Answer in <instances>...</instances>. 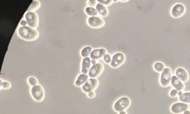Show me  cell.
<instances>
[{
    "mask_svg": "<svg viewBox=\"0 0 190 114\" xmlns=\"http://www.w3.org/2000/svg\"><path fill=\"white\" fill-rule=\"evenodd\" d=\"M18 33L21 38L27 40H34L38 35L36 30L27 26H23L19 28Z\"/></svg>",
    "mask_w": 190,
    "mask_h": 114,
    "instance_id": "obj_1",
    "label": "cell"
},
{
    "mask_svg": "<svg viewBox=\"0 0 190 114\" xmlns=\"http://www.w3.org/2000/svg\"><path fill=\"white\" fill-rule=\"evenodd\" d=\"M130 103V100L128 98L122 97L115 102L114 106V108L117 112L123 111L129 107Z\"/></svg>",
    "mask_w": 190,
    "mask_h": 114,
    "instance_id": "obj_2",
    "label": "cell"
},
{
    "mask_svg": "<svg viewBox=\"0 0 190 114\" xmlns=\"http://www.w3.org/2000/svg\"><path fill=\"white\" fill-rule=\"evenodd\" d=\"M171 80V71L168 68L165 69L161 74V86L164 87L169 86Z\"/></svg>",
    "mask_w": 190,
    "mask_h": 114,
    "instance_id": "obj_3",
    "label": "cell"
},
{
    "mask_svg": "<svg viewBox=\"0 0 190 114\" xmlns=\"http://www.w3.org/2000/svg\"><path fill=\"white\" fill-rule=\"evenodd\" d=\"M98 86V82L95 78H91L83 85L82 89L83 91L86 93L93 91L97 88Z\"/></svg>",
    "mask_w": 190,
    "mask_h": 114,
    "instance_id": "obj_4",
    "label": "cell"
},
{
    "mask_svg": "<svg viewBox=\"0 0 190 114\" xmlns=\"http://www.w3.org/2000/svg\"><path fill=\"white\" fill-rule=\"evenodd\" d=\"M189 108L188 104L184 103H177L172 105L170 110L172 113L179 114L184 113Z\"/></svg>",
    "mask_w": 190,
    "mask_h": 114,
    "instance_id": "obj_5",
    "label": "cell"
},
{
    "mask_svg": "<svg viewBox=\"0 0 190 114\" xmlns=\"http://www.w3.org/2000/svg\"><path fill=\"white\" fill-rule=\"evenodd\" d=\"M31 93L33 97L36 101H40L43 99V90L40 85H35L32 87Z\"/></svg>",
    "mask_w": 190,
    "mask_h": 114,
    "instance_id": "obj_6",
    "label": "cell"
},
{
    "mask_svg": "<svg viewBox=\"0 0 190 114\" xmlns=\"http://www.w3.org/2000/svg\"><path fill=\"white\" fill-rule=\"evenodd\" d=\"M103 66L100 63H97L94 65L90 69L89 76L91 78L98 77L101 74L103 70Z\"/></svg>",
    "mask_w": 190,
    "mask_h": 114,
    "instance_id": "obj_7",
    "label": "cell"
},
{
    "mask_svg": "<svg viewBox=\"0 0 190 114\" xmlns=\"http://www.w3.org/2000/svg\"><path fill=\"white\" fill-rule=\"evenodd\" d=\"M25 18L28 26L32 28H36L37 25V18L34 12L29 11L25 15Z\"/></svg>",
    "mask_w": 190,
    "mask_h": 114,
    "instance_id": "obj_8",
    "label": "cell"
},
{
    "mask_svg": "<svg viewBox=\"0 0 190 114\" xmlns=\"http://www.w3.org/2000/svg\"><path fill=\"white\" fill-rule=\"evenodd\" d=\"M125 60V57L121 53L115 54L113 57L111 65L112 67L117 68L121 65Z\"/></svg>",
    "mask_w": 190,
    "mask_h": 114,
    "instance_id": "obj_9",
    "label": "cell"
},
{
    "mask_svg": "<svg viewBox=\"0 0 190 114\" xmlns=\"http://www.w3.org/2000/svg\"><path fill=\"white\" fill-rule=\"evenodd\" d=\"M89 25L91 27L98 28L102 27L104 24V21L100 18L96 17H92L88 19Z\"/></svg>",
    "mask_w": 190,
    "mask_h": 114,
    "instance_id": "obj_10",
    "label": "cell"
},
{
    "mask_svg": "<svg viewBox=\"0 0 190 114\" xmlns=\"http://www.w3.org/2000/svg\"><path fill=\"white\" fill-rule=\"evenodd\" d=\"M171 83L172 86L178 91H182L184 88V85L180 80L176 76H173L171 78Z\"/></svg>",
    "mask_w": 190,
    "mask_h": 114,
    "instance_id": "obj_11",
    "label": "cell"
},
{
    "mask_svg": "<svg viewBox=\"0 0 190 114\" xmlns=\"http://www.w3.org/2000/svg\"><path fill=\"white\" fill-rule=\"evenodd\" d=\"M184 8L183 5L179 4L175 5L172 10V14L175 18H178L183 15Z\"/></svg>",
    "mask_w": 190,
    "mask_h": 114,
    "instance_id": "obj_12",
    "label": "cell"
},
{
    "mask_svg": "<svg viewBox=\"0 0 190 114\" xmlns=\"http://www.w3.org/2000/svg\"><path fill=\"white\" fill-rule=\"evenodd\" d=\"M106 50L103 49L94 50L91 53L90 57L93 60L100 59L106 54Z\"/></svg>",
    "mask_w": 190,
    "mask_h": 114,
    "instance_id": "obj_13",
    "label": "cell"
},
{
    "mask_svg": "<svg viewBox=\"0 0 190 114\" xmlns=\"http://www.w3.org/2000/svg\"><path fill=\"white\" fill-rule=\"evenodd\" d=\"M176 74L179 79L183 82H186L188 80V75L186 71L182 68L177 69L176 72Z\"/></svg>",
    "mask_w": 190,
    "mask_h": 114,
    "instance_id": "obj_14",
    "label": "cell"
},
{
    "mask_svg": "<svg viewBox=\"0 0 190 114\" xmlns=\"http://www.w3.org/2000/svg\"><path fill=\"white\" fill-rule=\"evenodd\" d=\"M91 61L90 58L88 57H85L83 59L82 63V72L83 74H86L87 73L89 70L91 66Z\"/></svg>",
    "mask_w": 190,
    "mask_h": 114,
    "instance_id": "obj_15",
    "label": "cell"
},
{
    "mask_svg": "<svg viewBox=\"0 0 190 114\" xmlns=\"http://www.w3.org/2000/svg\"><path fill=\"white\" fill-rule=\"evenodd\" d=\"M88 76L87 75L83 74L80 75L76 82V85L77 87L81 86L88 81Z\"/></svg>",
    "mask_w": 190,
    "mask_h": 114,
    "instance_id": "obj_16",
    "label": "cell"
},
{
    "mask_svg": "<svg viewBox=\"0 0 190 114\" xmlns=\"http://www.w3.org/2000/svg\"><path fill=\"white\" fill-rule=\"evenodd\" d=\"M96 8L97 11L100 15L103 16H106L107 15L108 12L106 8L102 3H98L96 6Z\"/></svg>",
    "mask_w": 190,
    "mask_h": 114,
    "instance_id": "obj_17",
    "label": "cell"
},
{
    "mask_svg": "<svg viewBox=\"0 0 190 114\" xmlns=\"http://www.w3.org/2000/svg\"><path fill=\"white\" fill-rule=\"evenodd\" d=\"M179 100L181 102L190 104V92H184L179 97Z\"/></svg>",
    "mask_w": 190,
    "mask_h": 114,
    "instance_id": "obj_18",
    "label": "cell"
},
{
    "mask_svg": "<svg viewBox=\"0 0 190 114\" xmlns=\"http://www.w3.org/2000/svg\"><path fill=\"white\" fill-rule=\"evenodd\" d=\"M86 11L87 14L89 15L94 16V17L97 15L98 14L97 10L93 7H87L86 8Z\"/></svg>",
    "mask_w": 190,
    "mask_h": 114,
    "instance_id": "obj_19",
    "label": "cell"
},
{
    "mask_svg": "<svg viewBox=\"0 0 190 114\" xmlns=\"http://www.w3.org/2000/svg\"><path fill=\"white\" fill-rule=\"evenodd\" d=\"M92 51V48L90 47H85L81 51V56L84 57H87L89 56Z\"/></svg>",
    "mask_w": 190,
    "mask_h": 114,
    "instance_id": "obj_20",
    "label": "cell"
},
{
    "mask_svg": "<svg viewBox=\"0 0 190 114\" xmlns=\"http://www.w3.org/2000/svg\"><path fill=\"white\" fill-rule=\"evenodd\" d=\"M154 68L157 72H161L164 70L165 66L163 64L159 62V63H156L154 65Z\"/></svg>",
    "mask_w": 190,
    "mask_h": 114,
    "instance_id": "obj_21",
    "label": "cell"
},
{
    "mask_svg": "<svg viewBox=\"0 0 190 114\" xmlns=\"http://www.w3.org/2000/svg\"><path fill=\"white\" fill-rule=\"evenodd\" d=\"M39 5L40 4H39V3L38 1H33L31 5H30L29 8H28L27 11L36 9L39 7Z\"/></svg>",
    "mask_w": 190,
    "mask_h": 114,
    "instance_id": "obj_22",
    "label": "cell"
},
{
    "mask_svg": "<svg viewBox=\"0 0 190 114\" xmlns=\"http://www.w3.org/2000/svg\"><path fill=\"white\" fill-rule=\"evenodd\" d=\"M29 83L30 85L32 86H35L36 85L37 81L36 79L33 77H31L29 78Z\"/></svg>",
    "mask_w": 190,
    "mask_h": 114,
    "instance_id": "obj_23",
    "label": "cell"
},
{
    "mask_svg": "<svg viewBox=\"0 0 190 114\" xmlns=\"http://www.w3.org/2000/svg\"><path fill=\"white\" fill-rule=\"evenodd\" d=\"M103 59L104 61L107 63H109L111 61V57L108 54H106L104 55Z\"/></svg>",
    "mask_w": 190,
    "mask_h": 114,
    "instance_id": "obj_24",
    "label": "cell"
},
{
    "mask_svg": "<svg viewBox=\"0 0 190 114\" xmlns=\"http://www.w3.org/2000/svg\"><path fill=\"white\" fill-rule=\"evenodd\" d=\"M98 1L101 3H102V4L107 5V6L108 5H111L112 2V1H111V0H107V1H104V0H98Z\"/></svg>",
    "mask_w": 190,
    "mask_h": 114,
    "instance_id": "obj_25",
    "label": "cell"
},
{
    "mask_svg": "<svg viewBox=\"0 0 190 114\" xmlns=\"http://www.w3.org/2000/svg\"><path fill=\"white\" fill-rule=\"evenodd\" d=\"M177 93H178V91L176 89L172 90L170 92V97L172 98L176 97L177 95Z\"/></svg>",
    "mask_w": 190,
    "mask_h": 114,
    "instance_id": "obj_26",
    "label": "cell"
},
{
    "mask_svg": "<svg viewBox=\"0 0 190 114\" xmlns=\"http://www.w3.org/2000/svg\"><path fill=\"white\" fill-rule=\"evenodd\" d=\"M1 86H2L3 88L7 89L10 88V85L7 82L5 81L1 84Z\"/></svg>",
    "mask_w": 190,
    "mask_h": 114,
    "instance_id": "obj_27",
    "label": "cell"
},
{
    "mask_svg": "<svg viewBox=\"0 0 190 114\" xmlns=\"http://www.w3.org/2000/svg\"><path fill=\"white\" fill-rule=\"evenodd\" d=\"M95 92L93 91L91 92H88V96L91 99H93L95 97Z\"/></svg>",
    "mask_w": 190,
    "mask_h": 114,
    "instance_id": "obj_28",
    "label": "cell"
},
{
    "mask_svg": "<svg viewBox=\"0 0 190 114\" xmlns=\"http://www.w3.org/2000/svg\"><path fill=\"white\" fill-rule=\"evenodd\" d=\"M96 3V2L95 0H90V1H89L88 3L90 6L93 7L95 6Z\"/></svg>",
    "mask_w": 190,
    "mask_h": 114,
    "instance_id": "obj_29",
    "label": "cell"
},
{
    "mask_svg": "<svg viewBox=\"0 0 190 114\" xmlns=\"http://www.w3.org/2000/svg\"><path fill=\"white\" fill-rule=\"evenodd\" d=\"M20 24L21 25H22V26H25L26 25V24H27V22H26L25 21L22 20L21 21Z\"/></svg>",
    "mask_w": 190,
    "mask_h": 114,
    "instance_id": "obj_30",
    "label": "cell"
},
{
    "mask_svg": "<svg viewBox=\"0 0 190 114\" xmlns=\"http://www.w3.org/2000/svg\"><path fill=\"white\" fill-rule=\"evenodd\" d=\"M91 63L94 65H95L96 63V61L95 60H92L91 61Z\"/></svg>",
    "mask_w": 190,
    "mask_h": 114,
    "instance_id": "obj_31",
    "label": "cell"
},
{
    "mask_svg": "<svg viewBox=\"0 0 190 114\" xmlns=\"http://www.w3.org/2000/svg\"><path fill=\"white\" fill-rule=\"evenodd\" d=\"M183 94V92L182 91H178V93H177V94L179 96H180L181 95H182Z\"/></svg>",
    "mask_w": 190,
    "mask_h": 114,
    "instance_id": "obj_32",
    "label": "cell"
},
{
    "mask_svg": "<svg viewBox=\"0 0 190 114\" xmlns=\"http://www.w3.org/2000/svg\"><path fill=\"white\" fill-rule=\"evenodd\" d=\"M184 114H190V112L189 110H186V111L184 112Z\"/></svg>",
    "mask_w": 190,
    "mask_h": 114,
    "instance_id": "obj_33",
    "label": "cell"
},
{
    "mask_svg": "<svg viewBox=\"0 0 190 114\" xmlns=\"http://www.w3.org/2000/svg\"><path fill=\"white\" fill-rule=\"evenodd\" d=\"M119 114H127V113H126V112L123 111L119 112Z\"/></svg>",
    "mask_w": 190,
    "mask_h": 114,
    "instance_id": "obj_34",
    "label": "cell"
}]
</instances>
